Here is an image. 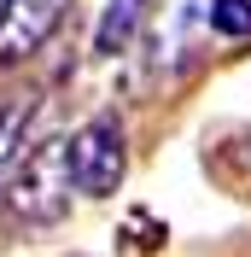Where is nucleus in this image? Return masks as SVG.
<instances>
[{
	"mask_svg": "<svg viewBox=\"0 0 251 257\" xmlns=\"http://www.w3.org/2000/svg\"><path fill=\"white\" fill-rule=\"evenodd\" d=\"M210 30L228 41H251V0H210Z\"/></svg>",
	"mask_w": 251,
	"mask_h": 257,
	"instance_id": "nucleus-7",
	"label": "nucleus"
},
{
	"mask_svg": "<svg viewBox=\"0 0 251 257\" xmlns=\"http://www.w3.org/2000/svg\"><path fill=\"white\" fill-rule=\"evenodd\" d=\"M70 146L64 141H41L35 152H24V164H12L6 181V210L24 228H47L70 210Z\"/></svg>",
	"mask_w": 251,
	"mask_h": 257,
	"instance_id": "nucleus-1",
	"label": "nucleus"
},
{
	"mask_svg": "<svg viewBox=\"0 0 251 257\" xmlns=\"http://www.w3.org/2000/svg\"><path fill=\"white\" fill-rule=\"evenodd\" d=\"M64 6H70V0H12L6 18H0V64L35 53V47L64 24Z\"/></svg>",
	"mask_w": 251,
	"mask_h": 257,
	"instance_id": "nucleus-4",
	"label": "nucleus"
},
{
	"mask_svg": "<svg viewBox=\"0 0 251 257\" xmlns=\"http://www.w3.org/2000/svg\"><path fill=\"white\" fill-rule=\"evenodd\" d=\"M141 24H146V0H105V12H99V24H94V53H123L135 35H141Z\"/></svg>",
	"mask_w": 251,
	"mask_h": 257,
	"instance_id": "nucleus-5",
	"label": "nucleus"
},
{
	"mask_svg": "<svg viewBox=\"0 0 251 257\" xmlns=\"http://www.w3.org/2000/svg\"><path fill=\"white\" fill-rule=\"evenodd\" d=\"M70 187L88 193V199H111L117 181H123V164H129V146H123V128L117 117H94L70 135Z\"/></svg>",
	"mask_w": 251,
	"mask_h": 257,
	"instance_id": "nucleus-2",
	"label": "nucleus"
},
{
	"mask_svg": "<svg viewBox=\"0 0 251 257\" xmlns=\"http://www.w3.org/2000/svg\"><path fill=\"white\" fill-rule=\"evenodd\" d=\"M6 6H12V0H0V18H6Z\"/></svg>",
	"mask_w": 251,
	"mask_h": 257,
	"instance_id": "nucleus-8",
	"label": "nucleus"
},
{
	"mask_svg": "<svg viewBox=\"0 0 251 257\" xmlns=\"http://www.w3.org/2000/svg\"><path fill=\"white\" fill-rule=\"evenodd\" d=\"M35 117H41V99H12L6 111H0V176H12L18 152H24V141H30Z\"/></svg>",
	"mask_w": 251,
	"mask_h": 257,
	"instance_id": "nucleus-6",
	"label": "nucleus"
},
{
	"mask_svg": "<svg viewBox=\"0 0 251 257\" xmlns=\"http://www.w3.org/2000/svg\"><path fill=\"white\" fill-rule=\"evenodd\" d=\"M141 30H152V64L158 70H181L204 35V0H146Z\"/></svg>",
	"mask_w": 251,
	"mask_h": 257,
	"instance_id": "nucleus-3",
	"label": "nucleus"
}]
</instances>
